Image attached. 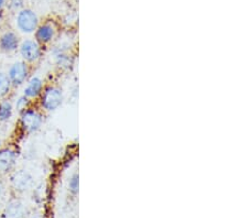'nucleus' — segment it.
Returning a JSON list of instances; mask_svg holds the SVG:
<instances>
[{"instance_id":"f257e3e1","label":"nucleus","mask_w":248,"mask_h":218,"mask_svg":"<svg viewBox=\"0 0 248 218\" xmlns=\"http://www.w3.org/2000/svg\"><path fill=\"white\" fill-rule=\"evenodd\" d=\"M64 102L62 88L55 85L45 86L42 94L39 97V106L43 112H54L59 109Z\"/></svg>"},{"instance_id":"f03ea898","label":"nucleus","mask_w":248,"mask_h":218,"mask_svg":"<svg viewBox=\"0 0 248 218\" xmlns=\"http://www.w3.org/2000/svg\"><path fill=\"white\" fill-rule=\"evenodd\" d=\"M43 114L40 109L34 107H29L20 113L19 124L22 132L32 134L39 131L43 125Z\"/></svg>"},{"instance_id":"7ed1b4c3","label":"nucleus","mask_w":248,"mask_h":218,"mask_svg":"<svg viewBox=\"0 0 248 218\" xmlns=\"http://www.w3.org/2000/svg\"><path fill=\"white\" fill-rule=\"evenodd\" d=\"M19 52L22 61L26 62L27 64L32 65L40 61V58H42L43 50L42 45L39 44L34 39H26L20 42Z\"/></svg>"},{"instance_id":"20e7f679","label":"nucleus","mask_w":248,"mask_h":218,"mask_svg":"<svg viewBox=\"0 0 248 218\" xmlns=\"http://www.w3.org/2000/svg\"><path fill=\"white\" fill-rule=\"evenodd\" d=\"M17 27L22 33H34L39 26V17L30 8H23L17 15Z\"/></svg>"},{"instance_id":"39448f33","label":"nucleus","mask_w":248,"mask_h":218,"mask_svg":"<svg viewBox=\"0 0 248 218\" xmlns=\"http://www.w3.org/2000/svg\"><path fill=\"white\" fill-rule=\"evenodd\" d=\"M13 87L22 86L30 77V65L23 61L15 62L7 72Z\"/></svg>"},{"instance_id":"423d86ee","label":"nucleus","mask_w":248,"mask_h":218,"mask_svg":"<svg viewBox=\"0 0 248 218\" xmlns=\"http://www.w3.org/2000/svg\"><path fill=\"white\" fill-rule=\"evenodd\" d=\"M55 35H57V27L52 22L39 25L37 30L34 31V40L42 46L50 44L55 39Z\"/></svg>"},{"instance_id":"0eeeda50","label":"nucleus","mask_w":248,"mask_h":218,"mask_svg":"<svg viewBox=\"0 0 248 218\" xmlns=\"http://www.w3.org/2000/svg\"><path fill=\"white\" fill-rule=\"evenodd\" d=\"M18 152L11 148L0 149V172L8 173L13 171L17 164Z\"/></svg>"},{"instance_id":"6e6552de","label":"nucleus","mask_w":248,"mask_h":218,"mask_svg":"<svg viewBox=\"0 0 248 218\" xmlns=\"http://www.w3.org/2000/svg\"><path fill=\"white\" fill-rule=\"evenodd\" d=\"M45 86V82L42 81V78H40L39 76H31L26 82V86L23 88V95L29 98L30 101L39 99Z\"/></svg>"},{"instance_id":"1a4fd4ad","label":"nucleus","mask_w":248,"mask_h":218,"mask_svg":"<svg viewBox=\"0 0 248 218\" xmlns=\"http://www.w3.org/2000/svg\"><path fill=\"white\" fill-rule=\"evenodd\" d=\"M19 37L13 31H7V32L0 35V51H2V52L14 53L19 50Z\"/></svg>"},{"instance_id":"9d476101","label":"nucleus","mask_w":248,"mask_h":218,"mask_svg":"<svg viewBox=\"0 0 248 218\" xmlns=\"http://www.w3.org/2000/svg\"><path fill=\"white\" fill-rule=\"evenodd\" d=\"M32 183V176L29 173L20 170V171H16L13 176H11V184H13L14 189L16 191L19 192H26L31 188Z\"/></svg>"},{"instance_id":"9b49d317","label":"nucleus","mask_w":248,"mask_h":218,"mask_svg":"<svg viewBox=\"0 0 248 218\" xmlns=\"http://www.w3.org/2000/svg\"><path fill=\"white\" fill-rule=\"evenodd\" d=\"M2 218H27L25 205L18 200L11 201L3 211Z\"/></svg>"},{"instance_id":"f8f14e48","label":"nucleus","mask_w":248,"mask_h":218,"mask_svg":"<svg viewBox=\"0 0 248 218\" xmlns=\"http://www.w3.org/2000/svg\"><path fill=\"white\" fill-rule=\"evenodd\" d=\"M54 58L60 69H69L72 65V57L65 49H54Z\"/></svg>"},{"instance_id":"ddd939ff","label":"nucleus","mask_w":248,"mask_h":218,"mask_svg":"<svg viewBox=\"0 0 248 218\" xmlns=\"http://www.w3.org/2000/svg\"><path fill=\"white\" fill-rule=\"evenodd\" d=\"M15 107L9 99L0 101V122H8L14 116Z\"/></svg>"},{"instance_id":"4468645a","label":"nucleus","mask_w":248,"mask_h":218,"mask_svg":"<svg viewBox=\"0 0 248 218\" xmlns=\"http://www.w3.org/2000/svg\"><path fill=\"white\" fill-rule=\"evenodd\" d=\"M13 84H11L7 73L0 72V101L6 99L13 90Z\"/></svg>"},{"instance_id":"2eb2a0df","label":"nucleus","mask_w":248,"mask_h":218,"mask_svg":"<svg viewBox=\"0 0 248 218\" xmlns=\"http://www.w3.org/2000/svg\"><path fill=\"white\" fill-rule=\"evenodd\" d=\"M69 191L73 195H77L79 191V175L78 172L72 174L69 180Z\"/></svg>"},{"instance_id":"dca6fc26","label":"nucleus","mask_w":248,"mask_h":218,"mask_svg":"<svg viewBox=\"0 0 248 218\" xmlns=\"http://www.w3.org/2000/svg\"><path fill=\"white\" fill-rule=\"evenodd\" d=\"M32 106V101H30L29 98L26 97L25 95H22V96H20L17 101H16V109L18 110L19 113L23 112V110L29 108V107Z\"/></svg>"},{"instance_id":"f3484780","label":"nucleus","mask_w":248,"mask_h":218,"mask_svg":"<svg viewBox=\"0 0 248 218\" xmlns=\"http://www.w3.org/2000/svg\"><path fill=\"white\" fill-rule=\"evenodd\" d=\"M9 5L15 10L20 9V8L22 7V0H10Z\"/></svg>"},{"instance_id":"a211bd4d","label":"nucleus","mask_w":248,"mask_h":218,"mask_svg":"<svg viewBox=\"0 0 248 218\" xmlns=\"http://www.w3.org/2000/svg\"><path fill=\"white\" fill-rule=\"evenodd\" d=\"M5 2H6V0H0V9L5 6Z\"/></svg>"},{"instance_id":"6ab92c4d","label":"nucleus","mask_w":248,"mask_h":218,"mask_svg":"<svg viewBox=\"0 0 248 218\" xmlns=\"http://www.w3.org/2000/svg\"><path fill=\"white\" fill-rule=\"evenodd\" d=\"M1 194H2V185L0 183V196H1Z\"/></svg>"},{"instance_id":"aec40b11","label":"nucleus","mask_w":248,"mask_h":218,"mask_svg":"<svg viewBox=\"0 0 248 218\" xmlns=\"http://www.w3.org/2000/svg\"><path fill=\"white\" fill-rule=\"evenodd\" d=\"M1 145H2V144H1V140H0V149H1V148H2V146H1Z\"/></svg>"},{"instance_id":"412c9836","label":"nucleus","mask_w":248,"mask_h":218,"mask_svg":"<svg viewBox=\"0 0 248 218\" xmlns=\"http://www.w3.org/2000/svg\"><path fill=\"white\" fill-rule=\"evenodd\" d=\"M0 217H1V212H0Z\"/></svg>"}]
</instances>
